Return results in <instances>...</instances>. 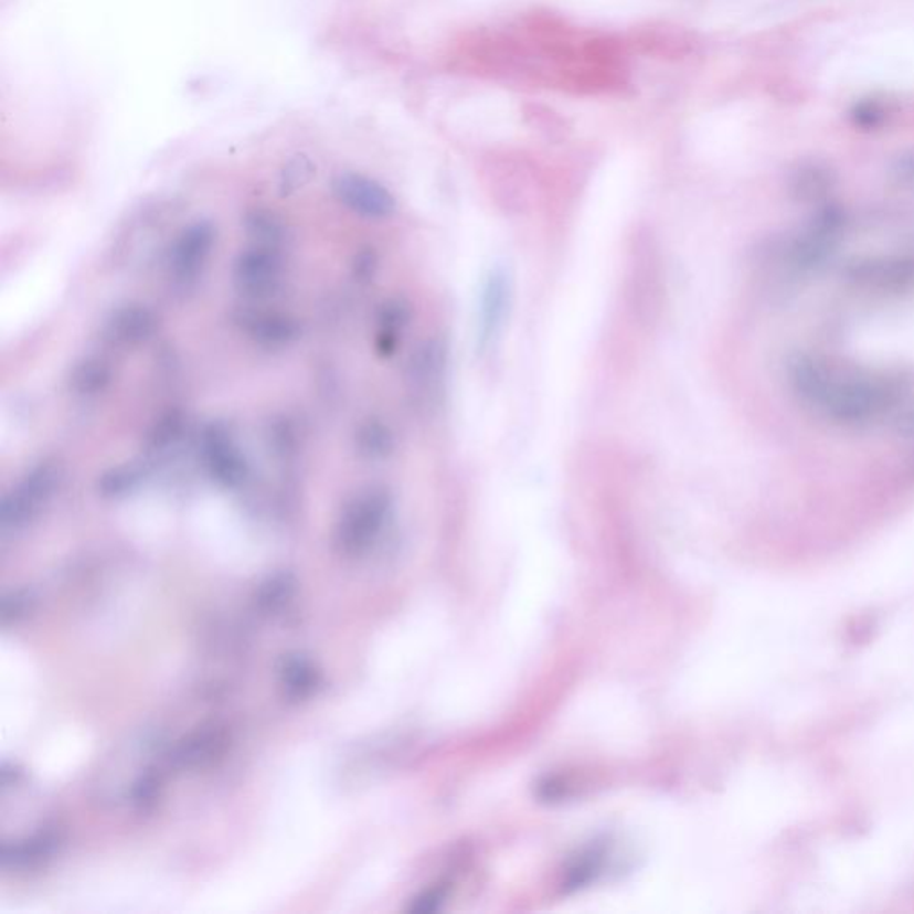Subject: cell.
Segmentation results:
<instances>
[{
  "label": "cell",
  "instance_id": "cell-8",
  "mask_svg": "<svg viewBox=\"0 0 914 914\" xmlns=\"http://www.w3.org/2000/svg\"><path fill=\"white\" fill-rule=\"evenodd\" d=\"M280 270L279 251L253 245L234 262V286L247 299H268L279 288Z\"/></svg>",
  "mask_w": 914,
  "mask_h": 914
},
{
  "label": "cell",
  "instance_id": "cell-10",
  "mask_svg": "<svg viewBox=\"0 0 914 914\" xmlns=\"http://www.w3.org/2000/svg\"><path fill=\"white\" fill-rule=\"evenodd\" d=\"M158 315L145 304L129 302L113 309L104 323V338L117 347H138L158 331Z\"/></svg>",
  "mask_w": 914,
  "mask_h": 914
},
{
  "label": "cell",
  "instance_id": "cell-9",
  "mask_svg": "<svg viewBox=\"0 0 914 914\" xmlns=\"http://www.w3.org/2000/svg\"><path fill=\"white\" fill-rule=\"evenodd\" d=\"M215 225L201 220L182 228L178 240L173 242L170 253V268L172 276L181 283H190L199 276L202 266L208 262L211 251L215 247Z\"/></svg>",
  "mask_w": 914,
  "mask_h": 914
},
{
  "label": "cell",
  "instance_id": "cell-3",
  "mask_svg": "<svg viewBox=\"0 0 914 914\" xmlns=\"http://www.w3.org/2000/svg\"><path fill=\"white\" fill-rule=\"evenodd\" d=\"M513 306V279L502 265L491 266L479 291L476 317L477 354H490L499 343Z\"/></svg>",
  "mask_w": 914,
  "mask_h": 914
},
{
  "label": "cell",
  "instance_id": "cell-15",
  "mask_svg": "<svg viewBox=\"0 0 914 914\" xmlns=\"http://www.w3.org/2000/svg\"><path fill=\"white\" fill-rule=\"evenodd\" d=\"M243 228L254 247L279 251L280 245L285 243L286 227L283 220L274 211L265 210V208L247 211V215L243 219Z\"/></svg>",
  "mask_w": 914,
  "mask_h": 914
},
{
  "label": "cell",
  "instance_id": "cell-6",
  "mask_svg": "<svg viewBox=\"0 0 914 914\" xmlns=\"http://www.w3.org/2000/svg\"><path fill=\"white\" fill-rule=\"evenodd\" d=\"M448 349L444 340L433 338L416 347L407 361V386L421 406H433L442 395L447 373Z\"/></svg>",
  "mask_w": 914,
  "mask_h": 914
},
{
  "label": "cell",
  "instance_id": "cell-18",
  "mask_svg": "<svg viewBox=\"0 0 914 914\" xmlns=\"http://www.w3.org/2000/svg\"><path fill=\"white\" fill-rule=\"evenodd\" d=\"M315 670L306 661H291L285 670V684L291 695L302 697L313 690Z\"/></svg>",
  "mask_w": 914,
  "mask_h": 914
},
{
  "label": "cell",
  "instance_id": "cell-7",
  "mask_svg": "<svg viewBox=\"0 0 914 914\" xmlns=\"http://www.w3.org/2000/svg\"><path fill=\"white\" fill-rule=\"evenodd\" d=\"M233 322L243 337L266 350L286 349L300 338L299 320L283 311L242 308L233 315Z\"/></svg>",
  "mask_w": 914,
  "mask_h": 914
},
{
  "label": "cell",
  "instance_id": "cell-1",
  "mask_svg": "<svg viewBox=\"0 0 914 914\" xmlns=\"http://www.w3.org/2000/svg\"><path fill=\"white\" fill-rule=\"evenodd\" d=\"M393 509L392 491L386 486H366L341 511L337 525V546L341 554L361 555L378 542Z\"/></svg>",
  "mask_w": 914,
  "mask_h": 914
},
{
  "label": "cell",
  "instance_id": "cell-2",
  "mask_svg": "<svg viewBox=\"0 0 914 914\" xmlns=\"http://www.w3.org/2000/svg\"><path fill=\"white\" fill-rule=\"evenodd\" d=\"M65 481V467L54 457L36 463L25 471L0 504V522L6 529H20L33 522Z\"/></svg>",
  "mask_w": 914,
  "mask_h": 914
},
{
  "label": "cell",
  "instance_id": "cell-16",
  "mask_svg": "<svg viewBox=\"0 0 914 914\" xmlns=\"http://www.w3.org/2000/svg\"><path fill=\"white\" fill-rule=\"evenodd\" d=\"M187 431V416L181 410H169L158 416L145 434V453L163 454L181 442Z\"/></svg>",
  "mask_w": 914,
  "mask_h": 914
},
{
  "label": "cell",
  "instance_id": "cell-14",
  "mask_svg": "<svg viewBox=\"0 0 914 914\" xmlns=\"http://www.w3.org/2000/svg\"><path fill=\"white\" fill-rule=\"evenodd\" d=\"M150 465L144 459L140 461L121 463L117 467L108 468L98 477L97 491L104 499H121L132 493L149 476Z\"/></svg>",
  "mask_w": 914,
  "mask_h": 914
},
{
  "label": "cell",
  "instance_id": "cell-19",
  "mask_svg": "<svg viewBox=\"0 0 914 914\" xmlns=\"http://www.w3.org/2000/svg\"><path fill=\"white\" fill-rule=\"evenodd\" d=\"M270 444L276 456L288 457L289 454L295 453L297 436H295L294 427L288 421L274 424V431L270 433Z\"/></svg>",
  "mask_w": 914,
  "mask_h": 914
},
{
  "label": "cell",
  "instance_id": "cell-20",
  "mask_svg": "<svg viewBox=\"0 0 914 914\" xmlns=\"http://www.w3.org/2000/svg\"><path fill=\"white\" fill-rule=\"evenodd\" d=\"M379 259L378 254L373 253V248H364L358 256L354 257V265H352V274L355 280L360 283H370L378 274Z\"/></svg>",
  "mask_w": 914,
  "mask_h": 914
},
{
  "label": "cell",
  "instance_id": "cell-11",
  "mask_svg": "<svg viewBox=\"0 0 914 914\" xmlns=\"http://www.w3.org/2000/svg\"><path fill=\"white\" fill-rule=\"evenodd\" d=\"M413 320V308L404 297H392L379 306L375 315V352L381 358L397 354L402 338Z\"/></svg>",
  "mask_w": 914,
  "mask_h": 914
},
{
  "label": "cell",
  "instance_id": "cell-12",
  "mask_svg": "<svg viewBox=\"0 0 914 914\" xmlns=\"http://www.w3.org/2000/svg\"><path fill=\"white\" fill-rule=\"evenodd\" d=\"M354 448L363 461H386L397 448V438L386 422L378 416H370L355 429Z\"/></svg>",
  "mask_w": 914,
  "mask_h": 914
},
{
  "label": "cell",
  "instance_id": "cell-13",
  "mask_svg": "<svg viewBox=\"0 0 914 914\" xmlns=\"http://www.w3.org/2000/svg\"><path fill=\"white\" fill-rule=\"evenodd\" d=\"M113 370L108 361L89 355L72 366L68 384L72 392L81 397H97L111 384Z\"/></svg>",
  "mask_w": 914,
  "mask_h": 914
},
{
  "label": "cell",
  "instance_id": "cell-4",
  "mask_svg": "<svg viewBox=\"0 0 914 914\" xmlns=\"http://www.w3.org/2000/svg\"><path fill=\"white\" fill-rule=\"evenodd\" d=\"M201 461L208 476L222 488H240L248 477V463L233 431L224 422L205 425L201 434Z\"/></svg>",
  "mask_w": 914,
  "mask_h": 914
},
{
  "label": "cell",
  "instance_id": "cell-5",
  "mask_svg": "<svg viewBox=\"0 0 914 914\" xmlns=\"http://www.w3.org/2000/svg\"><path fill=\"white\" fill-rule=\"evenodd\" d=\"M332 193L341 205L369 220H387L397 213V201L384 184L364 173H340L332 181Z\"/></svg>",
  "mask_w": 914,
  "mask_h": 914
},
{
  "label": "cell",
  "instance_id": "cell-17",
  "mask_svg": "<svg viewBox=\"0 0 914 914\" xmlns=\"http://www.w3.org/2000/svg\"><path fill=\"white\" fill-rule=\"evenodd\" d=\"M602 858H604V852L598 849L588 850L586 854L581 855L577 864L570 870L568 886L581 888L595 879V875L601 872Z\"/></svg>",
  "mask_w": 914,
  "mask_h": 914
}]
</instances>
